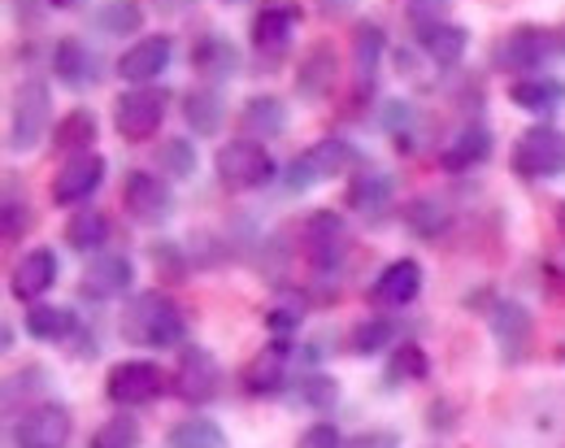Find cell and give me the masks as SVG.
Instances as JSON below:
<instances>
[{"label": "cell", "mask_w": 565, "mask_h": 448, "mask_svg": "<svg viewBox=\"0 0 565 448\" xmlns=\"http://www.w3.org/2000/svg\"><path fill=\"white\" fill-rule=\"evenodd\" d=\"M122 335L131 344H140V349H179L188 340V318L170 297L143 292L122 313Z\"/></svg>", "instance_id": "1"}, {"label": "cell", "mask_w": 565, "mask_h": 448, "mask_svg": "<svg viewBox=\"0 0 565 448\" xmlns=\"http://www.w3.org/2000/svg\"><path fill=\"white\" fill-rule=\"evenodd\" d=\"M53 122V92L44 78H22L13 87V105H9V152L40 149V140L49 136Z\"/></svg>", "instance_id": "2"}, {"label": "cell", "mask_w": 565, "mask_h": 448, "mask_svg": "<svg viewBox=\"0 0 565 448\" xmlns=\"http://www.w3.org/2000/svg\"><path fill=\"white\" fill-rule=\"evenodd\" d=\"M353 161H356V152L344 136H327V140H318L313 149L291 157V166L282 170V188L296 192V196H300V192H313L318 183H331L335 174H344Z\"/></svg>", "instance_id": "3"}, {"label": "cell", "mask_w": 565, "mask_h": 448, "mask_svg": "<svg viewBox=\"0 0 565 448\" xmlns=\"http://www.w3.org/2000/svg\"><path fill=\"white\" fill-rule=\"evenodd\" d=\"M213 170H217L222 188H231V192H253V188H266V183L275 179V157H270V149H266L262 140L239 136V140H231V145L217 149Z\"/></svg>", "instance_id": "4"}, {"label": "cell", "mask_w": 565, "mask_h": 448, "mask_svg": "<svg viewBox=\"0 0 565 448\" xmlns=\"http://www.w3.org/2000/svg\"><path fill=\"white\" fill-rule=\"evenodd\" d=\"M513 170L522 179H562L565 174V131L557 127H531L513 145Z\"/></svg>", "instance_id": "5"}, {"label": "cell", "mask_w": 565, "mask_h": 448, "mask_svg": "<svg viewBox=\"0 0 565 448\" xmlns=\"http://www.w3.org/2000/svg\"><path fill=\"white\" fill-rule=\"evenodd\" d=\"M161 122H166V92H157V87H131L114 100V127L131 145H143L148 136H157Z\"/></svg>", "instance_id": "6"}, {"label": "cell", "mask_w": 565, "mask_h": 448, "mask_svg": "<svg viewBox=\"0 0 565 448\" xmlns=\"http://www.w3.org/2000/svg\"><path fill=\"white\" fill-rule=\"evenodd\" d=\"M122 205H127V214L140 226H161L174 214V192H170V183L161 174L131 170L127 183H122Z\"/></svg>", "instance_id": "7"}, {"label": "cell", "mask_w": 565, "mask_h": 448, "mask_svg": "<svg viewBox=\"0 0 565 448\" xmlns=\"http://www.w3.org/2000/svg\"><path fill=\"white\" fill-rule=\"evenodd\" d=\"M161 392H166V374H161V366H152V362H118L109 371V378H105V396L118 409L152 405Z\"/></svg>", "instance_id": "8"}, {"label": "cell", "mask_w": 565, "mask_h": 448, "mask_svg": "<svg viewBox=\"0 0 565 448\" xmlns=\"http://www.w3.org/2000/svg\"><path fill=\"white\" fill-rule=\"evenodd\" d=\"M71 431H74L71 409L44 401V405L26 409V414L13 423V448H66Z\"/></svg>", "instance_id": "9"}, {"label": "cell", "mask_w": 565, "mask_h": 448, "mask_svg": "<svg viewBox=\"0 0 565 448\" xmlns=\"http://www.w3.org/2000/svg\"><path fill=\"white\" fill-rule=\"evenodd\" d=\"M553 53V35L544 26H513L500 44H495V66L504 75H535L544 66V57Z\"/></svg>", "instance_id": "10"}, {"label": "cell", "mask_w": 565, "mask_h": 448, "mask_svg": "<svg viewBox=\"0 0 565 448\" xmlns=\"http://www.w3.org/2000/svg\"><path fill=\"white\" fill-rule=\"evenodd\" d=\"M344 253H349V226H344V218L331 214V210L309 214V223H305V257L318 270H335L344 262Z\"/></svg>", "instance_id": "11"}, {"label": "cell", "mask_w": 565, "mask_h": 448, "mask_svg": "<svg viewBox=\"0 0 565 448\" xmlns=\"http://www.w3.org/2000/svg\"><path fill=\"white\" fill-rule=\"evenodd\" d=\"M170 57H174V40L170 35H143L118 57V75L127 83H136V87H148L152 78H161L170 71Z\"/></svg>", "instance_id": "12"}, {"label": "cell", "mask_w": 565, "mask_h": 448, "mask_svg": "<svg viewBox=\"0 0 565 448\" xmlns=\"http://www.w3.org/2000/svg\"><path fill=\"white\" fill-rule=\"evenodd\" d=\"M57 275H62L57 253H53V248H31V253H22V262L9 270V292L18 300L40 305V297L57 284Z\"/></svg>", "instance_id": "13"}, {"label": "cell", "mask_w": 565, "mask_h": 448, "mask_svg": "<svg viewBox=\"0 0 565 448\" xmlns=\"http://www.w3.org/2000/svg\"><path fill=\"white\" fill-rule=\"evenodd\" d=\"M418 292H423V262L418 257L387 262L383 275L374 279V288H370L374 305H383V309H405V305L418 300Z\"/></svg>", "instance_id": "14"}, {"label": "cell", "mask_w": 565, "mask_h": 448, "mask_svg": "<svg viewBox=\"0 0 565 448\" xmlns=\"http://www.w3.org/2000/svg\"><path fill=\"white\" fill-rule=\"evenodd\" d=\"M105 157L96 152H83V157H71L57 179H53V205H83L100 183H105Z\"/></svg>", "instance_id": "15"}, {"label": "cell", "mask_w": 565, "mask_h": 448, "mask_svg": "<svg viewBox=\"0 0 565 448\" xmlns=\"http://www.w3.org/2000/svg\"><path fill=\"white\" fill-rule=\"evenodd\" d=\"M131 284H136V266L122 253H96L92 266L83 270V297H96V300L127 297Z\"/></svg>", "instance_id": "16"}, {"label": "cell", "mask_w": 565, "mask_h": 448, "mask_svg": "<svg viewBox=\"0 0 565 448\" xmlns=\"http://www.w3.org/2000/svg\"><path fill=\"white\" fill-rule=\"evenodd\" d=\"M488 322H492V335H495V344H500V353H504V362H522V358H526V344H531V335H535L531 309L518 305V300H500Z\"/></svg>", "instance_id": "17"}, {"label": "cell", "mask_w": 565, "mask_h": 448, "mask_svg": "<svg viewBox=\"0 0 565 448\" xmlns=\"http://www.w3.org/2000/svg\"><path fill=\"white\" fill-rule=\"evenodd\" d=\"M296 18H300V13H296L291 4H266V9L253 18V49H257L266 62H282V57H287Z\"/></svg>", "instance_id": "18"}, {"label": "cell", "mask_w": 565, "mask_h": 448, "mask_svg": "<svg viewBox=\"0 0 565 448\" xmlns=\"http://www.w3.org/2000/svg\"><path fill=\"white\" fill-rule=\"evenodd\" d=\"M53 75H57V83L74 87V92H87V87L100 83V57L83 40H57V49H53Z\"/></svg>", "instance_id": "19"}, {"label": "cell", "mask_w": 565, "mask_h": 448, "mask_svg": "<svg viewBox=\"0 0 565 448\" xmlns=\"http://www.w3.org/2000/svg\"><path fill=\"white\" fill-rule=\"evenodd\" d=\"M217 362H213V353L205 349H188L183 353V362H179V371H174V392L188 401V405H205L213 392H217Z\"/></svg>", "instance_id": "20"}, {"label": "cell", "mask_w": 565, "mask_h": 448, "mask_svg": "<svg viewBox=\"0 0 565 448\" xmlns=\"http://www.w3.org/2000/svg\"><path fill=\"white\" fill-rule=\"evenodd\" d=\"M335 87V49L327 40L309 44L305 57H300V71H296V92L300 100H327V92Z\"/></svg>", "instance_id": "21"}, {"label": "cell", "mask_w": 565, "mask_h": 448, "mask_svg": "<svg viewBox=\"0 0 565 448\" xmlns=\"http://www.w3.org/2000/svg\"><path fill=\"white\" fill-rule=\"evenodd\" d=\"M509 100H513L518 109H526V114L548 118V114H557V109L565 105V78H557V75L518 78V83L509 87Z\"/></svg>", "instance_id": "22"}, {"label": "cell", "mask_w": 565, "mask_h": 448, "mask_svg": "<svg viewBox=\"0 0 565 448\" xmlns=\"http://www.w3.org/2000/svg\"><path fill=\"white\" fill-rule=\"evenodd\" d=\"M418 44H423L426 57H430L439 71H448V66H457V62L466 57L470 35H466V26H457V22H418Z\"/></svg>", "instance_id": "23"}, {"label": "cell", "mask_w": 565, "mask_h": 448, "mask_svg": "<svg viewBox=\"0 0 565 448\" xmlns=\"http://www.w3.org/2000/svg\"><path fill=\"white\" fill-rule=\"evenodd\" d=\"M392 196H396L392 174L365 166V170H356L353 179H349V196H344V201L353 205L356 214H383V210L392 205Z\"/></svg>", "instance_id": "24"}, {"label": "cell", "mask_w": 565, "mask_h": 448, "mask_svg": "<svg viewBox=\"0 0 565 448\" xmlns=\"http://www.w3.org/2000/svg\"><path fill=\"white\" fill-rule=\"evenodd\" d=\"M488 157H492V131L488 127H466V131H457L448 140V149L439 152V166L452 170V174H461V170L483 166Z\"/></svg>", "instance_id": "25"}, {"label": "cell", "mask_w": 565, "mask_h": 448, "mask_svg": "<svg viewBox=\"0 0 565 448\" xmlns=\"http://www.w3.org/2000/svg\"><path fill=\"white\" fill-rule=\"evenodd\" d=\"M239 127L248 140H279L287 131V105L279 96H248L244 114H239Z\"/></svg>", "instance_id": "26"}, {"label": "cell", "mask_w": 565, "mask_h": 448, "mask_svg": "<svg viewBox=\"0 0 565 448\" xmlns=\"http://www.w3.org/2000/svg\"><path fill=\"white\" fill-rule=\"evenodd\" d=\"M192 66H196V75L201 78H210V87H217V83L235 78V71H239V53H235L231 40L205 35V40L192 49Z\"/></svg>", "instance_id": "27"}, {"label": "cell", "mask_w": 565, "mask_h": 448, "mask_svg": "<svg viewBox=\"0 0 565 448\" xmlns=\"http://www.w3.org/2000/svg\"><path fill=\"white\" fill-rule=\"evenodd\" d=\"M22 327H26V335H35L44 344H62V340L74 335L78 318H74V309H62V305H31Z\"/></svg>", "instance_id": "28"}, {"label": "cell", "mask_w": 565, "mask_h": 448, "mask_svg": "<svg viewBox=\"0 0 565 448\" xmlns=\"http://www.w3.org/2000/svg\"><path fill=\"white\" fill-rule=\"evenodd\" d=\"M222 118H226V105H222L217 87H192L183 96V122L196 136H217L222 131Z\"/></svg>", "instance_id": "29"}, {"label": "cell", "mask_w": 565, "mask_h": 448, "mask_svg": "<svg viewBox=\"0 0 565 448\" xmlns=\"http://www.w3.org/2000/svg\"><path fill=\"white\" fill-rule=\"evenodd\" d=\"M53 145L62 152H71V157H83V152H92L96 145V114L92 109H71L66 118H57V127H53Z\"/></svg>", "instance_id": "30"}, {"label": "cell", "mask_w": 565, "mask_h": 448, "mask_svg": "<svg viewBox=\"0 0 565 448\" xmlns=\"http://www.w3.org/2000/svg\"><path fill=\"white\" fill-rule=\"evenodd\" d=\"M92 22L100 35H136L143 31V4L140 0H105L92 13Z\"/></svg>", "instance_id": "31"}, {"label": "cell", "mask_w": 565, "mask_h": 448, "mask_svg": "<svg viewBox=\"0 0 565 448\" xmlns=\"http://www.w3.org/2000/svg\"><path fill=\"white\" fill-rule=\"evenodd\" d=\"M383 49H387L383 26H379V22H356V31H353V66H356V78H361V83H370V78H374L379 62H383Z\"/></svg>", "instance_id": "32"}, {"label": "cell", "mask_w": 565, "mask_h": 448, "mask_svg": "<svg viewBox=\"0 0 565 448\" xmlns=\"http://www.w3.org/2000/svg\"><path fill=\"white\" fill-rule=\"evenodd\" d=\"M66 244L74 253H100L109 244V218L100 210H78L66 223Z\"/></svg>", "instance_id": "33"}, {"label": "cell", "mask_w": 565, "mask_h": 448, "mask_svg": "<svg viewBox=\"0 0 565 448\" xmlns=\"http://www.w3.org/2000/svg\"><path fill=\"white\" fill-rule=\"evenodd\" d=\"M166 448H226V431L213 418H183L170 427Z\"/></svg>", "instance_id": "34"}, {"label": "cell", "mask_w": 565, "mask_h": 448, "mask_svg": "<svg viewBox=\"0 0 565 448\" xmlns=\"http://www.w3.org/2000/svg\"><path fill=\"white\" fill-rule=\"evenodd\" d=\"M405 223H409L414 235H423V239H439L448 231V223H452V214H448V205L439 196H418V201H409Z\"/></svg>", "instance_id": "35"}, {"label": "cell", "mask_w": 565, "mask_h": 448, "mask_svg": "<svg viewBox=\"0 0 565 448\" xmlns=\"http://www.w3.org/2000/svg\"><path fill=\"white\" fill-rule=\"evenodd\" d=\"M157 170H166L170 179H192L196 174V145L188 140V136H170V140H161V149H157Z\"/></svg>", "instance_id": "36"}, {"label": "cell", "mask_w": 565, "mask_h": 448, "mask_svg": "<svg viewBox=\"0 0 565 448\" xmlns=\"http://www.w3.org/2000/svg\"><path fill=\"white\" fill-rule=\"evenodd\" d=\"M244 387L253 392V396H270V392H282L287 387V374H282V349H270V353H262L248 371H244Z\"/></svg>", "instance_id": "37"}, {"label": "cell", "mask_w": 565, "mask_h": 448, "mask_svg": "<svg viewBox=\"0 0 565 448\" xmlns=\"http://www.w3.org/2000/svg\"><path fill=\"white\" fill-rule=\"evenodd\" d=\"M396 322L392 318H365V322H356L353 327V353L356 358H374V353H383L387 344H396Z\"/></svg>", "instance_id": "38"}, {"label": "cell", "mask_w": 565, "mask_h": 448, "mask_svg": "<svg viewBox=\"0 0 565 448\" xmlns=\"http://www.w3.org/2000/svg\"><path fill=\"white\" fill-rule=\"evenodd\" d=\"M140 440H143L140 423L131 414H118V418H109V423H100L92 431V445L87 448H140Z\"/></svg>", "instance_id": "39"}, {"label": "cell", "mask_w": 565, "mask_h": 448, "mask_svg": "<svg viewBox=\"0 0 565 448\" xmlns=\"http://www.w3.org/2000/svg\"><path fill=\"white\" fill-rule=\"evenodd\" d=\"M426 353L418 349V344H405V349H396L392 353V362H387V383H418V378H426Z\"/></svg>", "instance_id": "40"}, {"label": "cell", "mask_w": 565, "mask_h": 448, "mask_svg": "<svg viewBox=\"0 0 565 448\" xmlns=\"http://www.w3.org/2000/svg\"><path fill=\"white\" fill-rule=\"evenodd\" d=\"M335 396H340L335 378H327V374H309V378H300V401H305V405L327 409V405H335Z\"/></svg>", "instance_id": "41"}, {"label": "cell", "mask_w": 565, "mask_h": 448, "mask_svg": "<svg viewBox=\"0 0 565 448\" xmlns=\"http://www.w3.org/2000/svg\"><path fill=\"white\" fill-rule=\"evenodd\" d=\"M296 448H344V436H340L331 423H313V427L300 431Z\"/></svg>", "instance_id": "42"}, {"label": "cell", "mask_w": 565, "mask_h": 448, "mask_svg": "<svg viewBox=\"0 0 565 448\" xmlns=\"http://www.w3.org/2000/svg\"><path fill=\"white\" fill-rule=\"evenodd\" d=\"M383 122H387V127L401 136V145H405V127L414 122V105H409V100H392V105L383 109Z\"/></svg>", "instance_id": "43"}, {"label": "cell", "mask_w": 565, "mask_h": 448, "mask_svg": "<svg viewBox=\"0 0 565 448\" xmlns=\"http://www.w3.org/2000/svg\"><path fill=\"white\" fill-rule=\"evenodd\" d=\"M22 231H26V201H13V196H9V201H4V235L18 239Z\"/></svg>", "instance_id": "44"}, {"label": "cell", "mask_w": 565, "mask_h": 448, "mask_svg": "<svg viewBox=\"0 0 565 448\" xmlns=\"http://www.w3.org/2000/svg\"><path fill=\"white\" fill-rule=\"evenodd\" d=\"M452 0H409V13H414V22H439V13Z\"/></svg>", "instance_id": "45"}, {"label": "cell", "mask_w": 565, "mask_h": 448, "mask_svg": "<svg viewBox=\"0 0 565 448\" xmlns=\"http://www.w3.org/2000/svg\"><path fill=\"white\" fill-rule=\"evenodd\" d=\"M300 318H305V309H296V305H279V313H270V327L287 331V327H296Z\"/></svg>", "instance_id": "46"}, {"label": "cell", "mask_w": 565, "mask_h": 448, "mask_svg": "<svg viewBox=\"0 0 565 448\" xmlns=\"http://www.w3.org/2000/svg\"><path fill=\"white\" fill-rule=\"evenodd\" d=\"M318 9H322L327 18H344V13L356 9V0H318Z\"/></svg>", "instance_id": "47"}, {"label": "cell", "mask_w": 565, "mask_h": 448, "mask_svg": "<svg viewBox=\"0 0 565 448\" xmlns=\"http://www.w3.org/2000/svg\"><path fill=\"white\" fill-rule=\"evenodd\" d=\"M152 4H157V9H166V13H179V9H188L192 0H152Z\"/></svg>", "instance_id": "48"}, {"label": "cell", "mask_w": 565, "mask_h": 448, "mask_svg": "<svg viewBox=\"0 0 565 448\" xmlns=\"http://www.w3.org/2000/svg\"><path fill=\"white\" fill-rule=\"evenodd\" d=\"M49 4H57V9H74L78 0H49Z\"/></svg>", "instance_id": "49"}, {"label": "cell", "mask_w": 565, "mask_h": 448, "mask_svg": "<svg viewBox=\"0 0 565 448\" xmlns=\"http://www.w3.org/2000/svg\"><path fill=\"white\" fill-rule=\"evenodd\" d=\"M222 4H244V0H222Z\"/></svg>", "instance_id": "50"}, {"label": "cell", "mask_w": 565, "mask_h": 448, "mask_svg": "<svg viewBox=\"0 0 565 448\" xmlns=\"http://www.w3.org/2000/svg\"><path fill=\"white\" fill-rule=\"evenodd\" d=\"M562 226H565V205H562Z\"/></svg>", "instance_id": "51"}]
</instances>
